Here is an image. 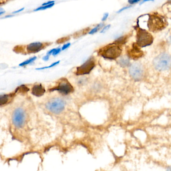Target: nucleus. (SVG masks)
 <instances>
[{
  "label": "nucleus",
  "instance_id": "1",
  "mask_svg": "<svg viewBox=\"0 0 171 171\" xmlns=\"http://www.w3.org/2000/svg\"><path fill=\"white\" fill-rule=\"evenodd\" d=\"M122 52V49L121 45L114 42L100 48L98 54L105 59L115 60L120 56Z\"/></svg>",
  "mask_w": 171,
  "mask_h": 171
},
{
  "label": "nucleus",
  "instance_id": "2",
  "mask_svg": "<svg viewBox=\"0 0 171 171\" xmlns=\"http://www.w3.org/2000/svg\"><path fill=\"white\" fill-rule=\"evenodd\" d=\"M167 25L166 20L156 14L148 16L147 28L151 31L157 32L162 30Z\"/></svg>",
  "mask_w": 171,
  "mask_h": 171
},
{
  "label": "nucleus",
  "instance_id": "3",
  "mask_svg": "<svg viewBox=\"0 0 171 171\" xmlns=\"http://www.w3.org/2000/svg\"><path fill=\"white\" fill-rule=\"evenodd\" d=\"M153 64L158 71L169 70L171 68V55L167 53L160 54L154 59Z\"/></svg>",
  "mask_w": 171,
  "mask_h": 171
},
{
  "label": "nucleus",
  "instance_id": "4",
  "mask_svg": "<svg viewBox=\"0 0 171 171\" xmlns=\"http://www.w3.org/2000/svg\"><path fill=\"white\" fill-rule=\"evenodd\" d=\"M136 35V44L140 47L150 46L153 42L152 35L146 30L138 27Z\"/></svg>",
  "mask_w": 171,
  "mask_h": 171
},
{
  "label": "nucleus",
  "instance_id": "5",
  "mask_svg": "<svg viewBox=\"0 0 171 171\" xmlns=\"http://www.w3.org/2000/svg\"><path fill=\"white\" fill-rule=\"evenodd\" d=\"M66 103L62 98H54L48 102L46 104L47 109L56 114H59L62 112L65 109Z\"/></svg>",
  "mask_w": 171,
  "mask_h": 171
},
{
  "label": "nucleus",
  "instance_id": "6",
  "mask_svg": "<svg viewBox=\"0 0 171 171\" xmlns=\"http://www.w3.org/2000/svg\"><path fill=\"white\" fill-rule=\"evenodd\" d=\"M50 90L51 91L57 90L61 93L67 95L73 92L74 88L66 78H62L59 81L58 85L50 89Z\"/></svg>",
  "mask_w": 171,
  "mask_h": 171
},
{
  "label": "nucleus",
  "instance_id": "7",
  "mask_svg": "<svg viewBox=\"0 0 171 171\" xmlns=\"http://www.w3.org/2000/svg\"><path fill=\"white\" fill-rule=\"evenodd\" d=\"M95 66L96 60L94 57H91L87 60L84 64L77 67L76 74L77 75L88 74L94 68Z\"/></svg>",
  "mask_w": 171,
  "mask_h": 171
},
{
  "label": "nucleus",
  "instance_id": "8",
  "mask_svg": "<svg viewBox=\"0 0 171 171\" xmlns=\"http://www.w3.org/2000/svg\"><path fill=\"white\" fill-rule=\"evenodd\" d=\"M129 73L132 78L134 79L135 81H141L144 78V67L140 63H134L130 66Z\"/></svg>",
  "mask_w": 171,
  "mask_h": 171
},
{
  "label": "nucleus",
  "instance_id": "9",
  "mask_svg": "<svg viewBox=\"0 0 171 171\" xmlns=\"http://www.w3.org/2000/svg\"><path fill=\"white\" fill-rule=\"evenodd\" d=\"M26 115L22 109L19 108L14 112L12 116V121L17 128H21L25 122Z\"/></svg>",
  "mask_w": 171,
  "mask_h": 171
},
{
  "label": "nucleus",
  "instance_id": "10",
  "mask_svg": "<svg viewBox=\"0 0 171 171\" xmlns=\"http://www.w3.org/2000/svg\"><path fill=\"white\" fill-rule=\"evenodd\" d=\"M50 45V43H42V42H36L31 43L27 45L26 50L28 53H36L40 52L42 50L47 46Z\"/></svg>",
  "mask_w": 171,
  "mask_h": 171
},
{
  "label": "nucleus",
  "instance_id": "11",
  "mask_svg": "<svg viewBox=\"0 0 171 171\" xmlns=\"http://www.w3.org/2000/svg\"><path fill=\"white\" fill-rule=\"evenodd\" d=\"M137 44L133 45L131 48L127 51V54L128 55L129 57L133 58V59H136L138 58H140L142 56V52L139 49Z\"/></svg>",
  "mask_w": 171,
  "mask_h": 171
},
{
  "label": "nucleus",
  "instance_id": "12",
  "mask_svg": "<svg viewBox=\"0 0 171 171\" xmlns=\"http://www.w3.org/2000/svg\"><path fill=\"white\" fill-rule=\"evenodd\" d=\"M46 92L45 88L41 84L34 85L32 89V93L36 97L43 96Z\"/></svg>",
  "mask_w": 171,
  "mask_h": 171
},
{
  "label": "nucleus",
  "instance_id": "13",
  "mask_svg": "<svg viewBox=\"0 0 171 171\" xmlns=\"http://www.w3.org/2000/svg\"><path fill=\"white\" fill-rule=\"evenodd\" d=\"M130 63L128 57L123 56L119 60V63L122 67H128L130 65Z\"/></svg>",
  "mask_w": 171,
  "mask_h": 171
},
{
  "label": "nucleus",
  "instance_id": "14",
  "mask_svg": "<svg viewBox=\"0 0 171 171\" xmlns=\"http://www.w3.org/2000/svg\"><path fill=\"white\" fill-rule=\"evenodd\" d=\"M9 95H0V106L6 104L9 101Z\"/></svg>",
  "mask_w": 171,
  "mask_h": 171
},
{
  "label": "nucleus",
  "instance_id": "15",
  "mask_svg": "<svg viewBox=\"0 0 171 171\" xmlns=\"http://www.w3.org/2000/svg\"><path fill=\"white\" fill-rule=\"evenodd\" d=\"M127 40V37L126 36H121L120 37L118 38V39L115 40V43H117L118 44L122 45L124 44L126 42Z\"/></svg>",
  "mask_w": 171,
  "mask_h": 171
},
{
  "label": "nucleus",
  "instance_id": "16",
  "mask_svg": "<svg viewBox=\"0 0 171 171\" xmlns=\"http://www.w3.org/2000/svg\"><path fill=\"white\" fill-rule=\"evenodd\" d=\"M163 11L168 16L171 15V4H167L164 6Z\"/></svg>",
  "mask_w": 171,
  "mask_h": 171
},
{
  "label": "nucleus",
  "instance_id": "17",
  "mask_svg": "<svg viewBox=\"0 0 171 171\" xmlns=\"http://www.w3.org/2000/svg\"><path fill=\"white\" fill-rule=\"evenodd\" d=\"M55 5V3H52L51 4L48 5H46V6H42L38 8L37 9H35L34 11H38L44 10L46 9H49L52 8L53 6Z\"/></svg>",
  "mask_w": 171,
  "mask_h": 171
},
{
  "label": "nucleus",
  "instance_id": "18",
  "mask_svg": "<svg viewBox=\"0 0 171 171\" xmlns=\"http://www.w3.org/2000/svg\"><path fill=\"white\" fill-rule=\"evenodd\" d=\"M36 59H37V57H33L32 58H30L29 59L27 60L26 61H24L22 63L20 64L19 66H24L27 65L28 64L33 62L35 61Z\"/></svg>",
  "mask_w": 171,
  "mask_h": 171
},
{
  "label": "nucleus",
  "instance_id": "19",
  "mask_svg": "<svg viewBox=\"0 0 171 171\" xmlns=\"http://www.w3.org/2000/svg\"><path fill=\"white\" fill-rule=\"evenodd\" d=\"M103 24H99L96 27H95L94 28H93V29H92L91 30V31L89 32V34H94L95 33H96V32H97L102 27Z\"/></svg>",
  "mask_w": 171,
  "mask_h": 171
},
{
  "label": "nucleus",
  "instance_id": "20",
  "mask_svg": "<svg viewBox=\"0 0 171 171\" xmlns=\"http://www.w3.org/2000/svg\"><path fill=\"white\" fill-rule=\"evenodd\" d=\"M60 63V61H57V62H56L54 63L53 64H51L50 66H49L48 67H43V68H38L37 69V70H41V69H44L49 68H51V67H54V66L56 65L57 64H59Z\"/></svg>",
  "mask_w": 171,
  "mask_h": 171
},
{
  "label": "nucleus",
  "instance_id": "21",
  "mask_svg": "<svg viewBox=\"0 0 171 171\" xmlns=\"http://www.w3.org/2000/svg\"><path fill=\"white\" fill-rule=\"evenodd\" d=\"M111 27V25H108L106 26L105 27H104L102 29V30L101 31V33H103L107 31V30H109V29H110Z\"/></svg>",
  "mask_w": 171,
  "mask_h": 171
},
{
  "label": "nucleus",
  "instance_id": "22",
  "mask_svg": "<svg viewBox=\"0 0 171 171\" xmlns=\"http://www.w3.org/2000/svg\"><path fill=\"white\" fill-rule=\"evenodd\" d=\"M61 50H62L61 48H56V50L54 51V52H53V53L52 54V55H54V56H56V55H58L61 51Z\"/></svg>",
  "mask_w": 171,
  "mask_h": 171
},
{
  "label": "nucleus",
  "instance_id": "23",
  "mask_svg": "<svg viewBox=\"0 0 171 171\" xmlns=\"http://www.w3.org/2000/svg\"><path fill=\"white\" fill-rule=\"evenodd\" d=\"M71 45V43H68L67 44H66L64 45L63 47H62V50H64L65 49H67Z\"/></svg>",
  "mask_w": 171,
  "mask_h": 171
},
{
  "label": "nucleus",
  "instance_id": "24",
  "mask_svg": "<svg viewBox=\"0 0 171 171\" xmlns=\"http://www.w3.org/2000/svg\"><path fill=\"white\" fill-rule=\"evenodd\" d=\"M109 13H108L104 14V15L103 17V18L102 19V21H106V20L107 19V18H108V17H109Z\"/></svg>",
  "mask_w": 171,
  "mask_h": 171
},
{
  "label": "nucleus",
  "instance_id": "25",
  "mask_svg": "<svg viewBox=\"0 0 171 171\" xmlns=\"http://www.w3.org/2000/svg\"><path fill=\"white\" fill-rule=\"evenodd\" d=\"M141 0H128V2L130 4L133 5L140 1Z\"/></svg>",
  "mask_w": 171,
  "mask_h": 171
},
{
  "label": "nucleus",
  "instance_id": "26",
  "mask_svg": "<svg viewBox=\"0 0 171 171\" xmlns=\"http://www.w3.org/2000/svg\"><path fill=\"white\" fill-rule=\"evenodd\" d=\"M55 3L54 1H48L46 3H43L42 6H46V5H48L51 4L52 3Z\"/></svg>",
  "mask_w": 171,
  "mask_h": 171
},
{
  "label": "nucleus",
  "instance_id": "27",
  "mask_svg": "<svg viewBox=\"0 0 171 171\" xmlns=\"http://www.w3.org/2000/svg\"><path fill=\"white\" fill-rule=\"evenodd\" d=\"M130 8V6H128V7H126L123 8H122V9H120V10L118 12V13H121V12H123V11L125 10H126V9H128V8Z\"/></svg>",
  "mask_w": 171,
  "mask_h": 171
},
{
  "label": "nucleus",
  "instance_id": "28",
  "mask_svg": "<svg viewBox=\"0 0 171 171\" xmlns=\"http://www.w3.org/2000/svg\"><path fill=\"white\" fill-rule=\"evenodd\" d=\"M24 8H21V9L18 10L16 11H15V12H13L12 13L13 14H17L18 13H20V12H22V11L24 10Z\"/></svg>",
  "mask_w": 171,
  "mask_h": 171
},
{
  "label": "nucleus",
  "instance_id": "29",
  "mask_svg": "<svg viewBox=\"0 0 171 171\" xmlns=\"http://www.w3.org/2000/svg\"><path fill=\"white\" fill-rule=\"evenodd\" d=\"M56 48H55V49H53L52 50H51L50 51H49V52L47 53V55H50L51 54H52L53 53V52H54V51L56 50Z\"/></svg>",
  "mask_w": 171,
  "mask_h": 171
},
{
  "label": "nucleus",
  "instance_id": "30",
  "mask_svg": "<svg viewBox=\"0 0 171 171\" xmlns=\"http://www.w3.org/2000/svg\"><path fill=\"white\" fill-rule=\"evenodd\" d=\"M49 57H50V55H47L45 56L43 58V59L44 60V61H48L49 59Z\"/></svg>",
  "mask_w": 171,
  "mask_h": 171
},
{
  "label": "nucleus",
  "instance_id": "31",
  "mask_svg": "<svg viewBox=\"0 0 171 171\" xmlns=\"http://www.w3.org/2000/svg\"><path fill=\"white\" fill-rule=\"evenodd\" d=\"M151 1H153L154 0H143V1H142V2L141 3V4H142L145 3V2H146Z\"/></svg>",
  "mask_w": 171,
  "mask_h": 171
},
{
  "label": "nucleus",
  "instance_id": "32",
  "mask_svg": "<svg viewBox=\"0 0 171 171\" xmlns=\"http://www.w3.org/2000/svg\"><path fill=\"white\" fill-rule=\"evenodd\" d=\"M5 12L4 11H3L2 9H0V16L3 14H4Z\"/></svg>",
  "mask_w": 171,
  "mask_h": 171
},
{
  "label": "nucleus",
  "instance_id": "33",
  "mask_svg": "<svg viewBox=\"0 0 171 171\" xmlns=\"http://www.w3.org/2000/svg\"><path fill=\"white\" fill-rule=\"evenodd\" d=\"M1 0H0V5H1Z\"/></svg>",
  "mask_w": 171,
  "mask_h": 171
},
{
  "label": "nucleus",
  "instance_id": "34",
  "mask_svg": "<svg viewBox=\"0 0 171 171\" xmlns=\"http://www.w3.org/2000/svg\"><path fill=\"white\" fill-rule=\"evenodd\" d=\"M169 1H171V0H169Z\"/></svg>",
  "mask_w": 171,
  "mask_h": 171
}]
</instances>
